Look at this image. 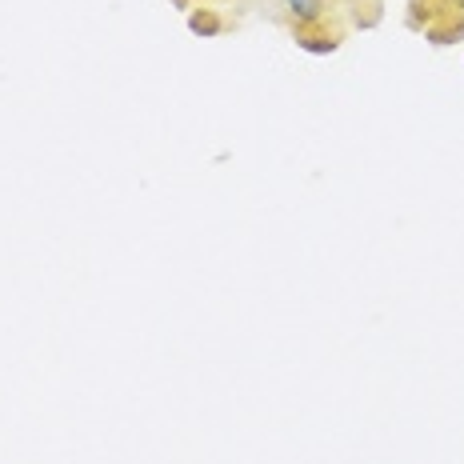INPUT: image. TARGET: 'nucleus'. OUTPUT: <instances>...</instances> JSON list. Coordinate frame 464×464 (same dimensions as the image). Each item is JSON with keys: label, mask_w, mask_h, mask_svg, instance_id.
Returning <instances> with one entry per match:
<instances>
[{"label": "nucleus", "mask_w": 464, "mask_h": 464, "mask_svg": "<svg viewBox=\"0 0 464 464\" xmlns=\"http://www.w3.org/2000/svg\"><path fill=\"white\" fill-rule=\"evenodd\" d=\"M285 8H288V21H293V36L336 33V28H328V13H333L328 0H285Z\"/></svg>", "instance_id": "f257e3e1"}, {"label": "nucleus", "mask_w": 464, "mask_h": 464, "mask_svg": "<svg viewBox=\"0 0 464 464\" xmlns=\"http://www.w3.org/2000/svg\"><path fill=\"white\" fill-rule=\"evenodd\" d=\"M192 33H200V36H212V33H220V21L208 13V8H200V13H192Z\"/></svg>", "instance_id": "7ed1b4c3"}, {"label": "nucleus", "mask_w": 464, "mask_h": 464, "mask_svg": "<svg viewBox=\"0 0 464 464\" xmlns=\"http://www.w3.org/2000/svg\"><path fill=\"white\" fill-rule=\"evenodd\" d=\"M296 44L304 53H336L341 48V33H304V36H296Z\"/></svg>", "instance_id": "f03ea898"}]
</instances>
